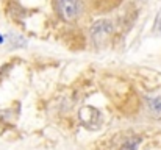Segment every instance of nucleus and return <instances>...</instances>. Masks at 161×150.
<instances>
[{
  "label": "nucleus",
  "mask_w": 161,
  "mask_h": 150,
  "mask_svg": "<svg viewBox=\"0 0 161 150\" xmlns=\"http://www.w3.org/2000/svg\"><path fill=\"white\" fill-rule=\"evenodd\" d=\"M113 33H114V25L111 20H107V19L97 20L91 27V42L94 44L96 49H102L109 41Z\"/></svg>",
  "instance_id": "1"
},
{
  "label": "nucleus",
  "mask_w": 161,
  "mask_h": 150,
  "mask_svg": "<svg viewBox=\"0 0 161 150\" xmlns=\"http://www.w3.org/2000/svg\"><path fill=\"white\" fill-rule=\"evenodd\" d=\"M55 8L59 17L66 22H74L81 14V0H55Z\"/></svg>",
  "instance_id": "2"
},
{
  "label": "nucleus",
  "mask_w": 161,
  "mask_h": 150,
  "mask_svg": "<svg viewBox=\"0 0 161 150\" xmlns=\"http://www.w3.org/2000/svg\"><path fill=\"white\" fill-rule=\"evenodd\" d=\"M78 119H80V124L89 130H99L103 124L102 113L94 106H83L78 111Z\"/></svg>",
  "instance_id": "3"
},
{
  "label": "nucleus",
  "mask_w": 161,
  "mask_h": 150,
  "mask_svg": "<svg viewBox=\"0 0 161 150\" xmlns=\"http://www.w3.org/2000/svg\"><path fill=\"white\" fill-rule=\"evenodd\" d=\"M149 111L155 119H161V97H150L147 99Z\"/></svg>",
  "instance_id": "4"
},
{
  "label": "nucleus",
  "mask_w": 161,
  "mask_h": 150,
  "mask_svg": "<svg viewBox=\"0 0 161 150\" xmlns=\"http://www.w3.org/2000/svg\"><path fill=\"white\" fill-rule=\"evenodd\" d=\"M141 144V138L139 136H133V138H128L124 146L120 147V150H138V146Z\"/></svg>",
  "instance_id": "5"
},
{
  "label": "nucleus",
  "mask_w": 161,
  "mask_h": 150,
  "mask_svg": "<svg viewBox=\"0 0 161 150\" xmlns=\"http://www.w3.org/2000/svg\"><path fill=\"white\" fill-rule=\"evenodd\" d=\"M9 41H11V46H13L14 49H17V47H25V46H27V39H25L24 36H17V35H11V38H9Z\"/></svg>",
  "instance_id": "6"
},
{
  "label": "nucleus",
  "mask_w": 161,
  "mask_h": 150,
  "mask_svg": "<svg viewBox=\"0 0 161 150\" xmlns=\"http://www.w3.org/2000/svg\"><path fill=\"white\" fill-rule=\"evenodd\" d=\"M153 31H155V33H158V35L161 33V9H160V13L157 14V17H155V25H153Z\"/></svg>",
  "instance_id": "7"
},
{
  "label": "nucleus",
  "mask_w": 161,
  "mask_h": 150,
  "mask_svg": "<svg viewBox=\"0 0 161 150\" xmlns=\"http://www.w3.org/2000/svg\"><path fill=\"white\" fill-rule=\"evenodd\" d=\"M3 41H5V36H3V35H0V44H3Z\"/></svg>",
  "instance_id": "8"
}]
</instances>
